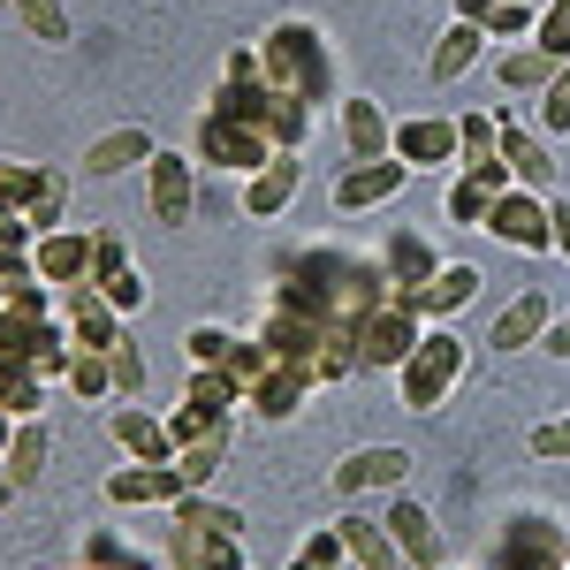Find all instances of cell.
Wrapping results in <instances>:
<instances>
[{
    "label": "cell",
    "instance_id": "484cf974",
    "mask_svg": "<svg viewBox=\"0 0 570 570\" xmlns=\"http://www.w3.org/2000/svg\"><path fill=\"white\" fill-rule=\"evenodd\" d=\"M381 266H389V289H426L441 259H434V244H426V228H395Z\"/></svg>",
    "mask_w": 570,
    "mask_h": 570
},
{
    "label": "cell",
    "instance_id": "9a60e30c",
    "mask_svg": "<svg viewBox=\"0 0 570 570\" xmlns=\"http://www.w3.org/2000/svg\"><path fill=\"white\" fill-rule=\"evenodd\" d=\"M31 274H39L46 289H77L91 274V228H46L39 244H31Z\"/></svg>",
    "mask_w": 570,
    "mask_h": 570
},
{
    "label": "cell",
    "instance_id": "83f0119b",
    "mask_svg": "<svg viewBox=\"0 0 570 570\" xmlns=\"http://www.w3.org/2000/svg\"><path fill=\"white\" fill-rule=\"evenodd\" d=\"M510 190H518V183H510ZM494 198H502V190H494L487 176H464V168H449V190H441V206H449V220H456V228H480V236H487V214H494Z\"/></svg>",
    "mask_w": 570,
    "mask_h": 570
},
{
    "label": "cell",
    "instance_id": "c3c4849f",
    "mask_svg": "<svg viewBox=\"0 0 570 570\" xmlns=\"http://www.w3.org/2000/svg\"><path fill=\"white\" fill-rule=\"evenodd\" d=\"M16 426H23V419H8V411H0V456H8V441H16Z\"/></svg>",
    "mask_w": 570,
    "mask_h": 570
},
{
    "label": "cell",
    "instance_id": "d6986e66",
    "mask_svg": "<svg viewBox=\"0 0 570 570\" xmlns=\"http://www.w3.org/2000/svg\"><path fill=\"white\" fill-rule=\"evenodd\" d=\"M305 190V153H274L259 176H244V214L252 220H274L289 214V198Z\"/></svg>",
    "mask_w": 570,
    "mask_h": 570
},
{
    "label": "cell",
    "instance_id": "44dd1931",
    "mask_svg": "<svg viewBox=\"0 0 570 570\" xmlns=\"http://www.w3.org/2000/svg\"><path fill=\"white\" fill-rule=\"evenodd\" d=\"M61 320H69V335H77V351H115L122 343V312L107 305L99 289H61Z\"/></svg>",
    "mask_w": 570,
    "mask_h": 570
},
{
    "label": "cell",
    "instance_id": "f907efd6",
    "mask_svg": "<svg viewBox=\"0 0 570 570\" xmlns=\"http://www.w3.org/2000/svg\"><path fill=\"white\" fill-rule=\"evenodd\" d=\"M153 570H160V563H153Z\"/></svg>",
    "mask_w": 570,
    "mask_h": 570
},
{
    "label": "cell",
    "instance_id": "7bdbcfd3",
    "mask_svg": "<svg viewBox=\"0 0 570 570\" xmlns=\"http://www.w3.org/2000/svg\"><path fill=\"white\" fill-rule=\"evenodd\" d=\"M176 518H183V525H198V532H244V518H236V510H220V502H206V494H183Z\"/></svg>",
    "mask_w": 570,
    "mask_h": 570
},
{
    "label": "cell",
    "instance_id": "ffe728a7",
    "mask_svg": "<svg viewBox=\"0 0 570 570\" xmlns=\"http://www.w3.org/2000/svg\"><path fill=\"white\" fill-rule=\"evenodd\" d=\"M312 389H320V381H312V365H297V357H274V365L259 373V389L244 395V403H252L259 419H274V426H282V419H297V411H305Z\"/></svg>",
    "mask_w": 570,
    "mask_h": 570
},
{
    "label": "cell",
    "instance_id": "ee69618b",
    "mask_svg": "<svg viewBox=\"0 0 570 570\" xmlns=\"http://www.w3.org/2000/svg\"><path fill=\"white\" fill-rule=\"evenodd\" d=\"M525 449L540 456V464H556V456H570V411H563V419H540V426L525 434Z\"/></svg>",
    "mask_w": 570,
    "mask_h": 570
},
{
    "label": "cell",
    "instance_id": "f35d334b",
    "mask_svg": "<svg viewBox=\"0 0 570 570\" xmlns=\"http://www.w3.org/2000/svg\"><path fill=\"white\" fill-rule=\"evenodd\" d=\"M532 46L570 61V0H540V23H532Z\"/></svg>",
    "mask_w": 570,
    "mask_h": 570
},
{
    "label": "cell",
    "instance_id": "4fadbf2b",
    "mask_svg": "<svg viewBox=\"0 0 570 570\" xmlns=\"http://www.w3.org/2000/svg\"><path fill=\"white\" fill-rule=\"evenodd\" d=\"M403 183H411V168L403 160H357V168H343L335 176V214H373V206H389V198H403Z\"/></svg>",
    "mask_w": 570,
    "mask_h": 570
},
{
    "label": "cell",
    "instance_id": "e575fe53",
    "mask_svg": "<svg viewBox=\"0 0 570 570\" xmlns=\"http://www.w3.org/2000/svg\"><path fill=\"white\" fill-rule=\"evenodd\" d=\"M8 8H16V23H23L39 46H69V31H77L61 0H8Z\"/></svg>",
    "mask_w": 570,
    "mask_h": 570
},
{
    "label": "cell",
    "instance_id": "7a4b0ae2",
    "mask_svg": "<svg viewBox=\"0 0 570 570\" xmlns=\"http://www.w3.org/2000/svg\"><path fill=\"white\" fill-rule=\"evenodd\" d=\"M259 69L274 91H289V99H305V107H327V91H335V46L320 23L305 16H289V23H274L259 39Z\"/></svg>",
    "mask_w": 570,
    "mask_h": 570
},
{
    "label": "cell",
    "instance_id": "f6af8a7d",
    "mask_svg": "<svg viewBox=\"0 0 570 570\" xmlns=\"http://www.w3.org/2000/svg\"><path fill=\"white\" fill-rule=\"evenodd\" d=\"M228 343H236L228 327H190V335H183V357H190V365H220Z\"/></svg>",
    "mask_w": 570,
    "mask_h": 570
},
{
    "label": "cell",
    "instance_id": "52a82bcc",
    "mask_svg": "<svg viewBox=\"0 0 570 570\" xmlns=\"http://www.w3.org/2000/svg\"><path fill=\"white\" fill-rule=\"evenodd\" d=\"M85 289H99L122 320L153 305V282H145V266L130 259V244H122L115 228H91V274H85Z\"/></svg>",
    "mask_w": 570,
    "mask_h": 570
},
{
    "label": "cell",
    "instance_id": "d6a6232c",
    "mask_svg": "<svg viewBox=\"0 0 570 570\" xmlns=\"http://www.w3.org/2000/svg\"><path fill=\"white\" fill-rule=\"evenodd\" d=\"M85 570H153V556L130 548L115 525H85Z\"/></svg>",
    "mask_w": 570,
    "mask_h": 570
},
{
    "label": "cell",
    "instance_id": "ab89813d",
    "mask_svg": "<svg viewBox=\"0 0 570 570\" xmlns=\"http://www.w3.org/2000/svg\"><path fill=\"white\" fill-rule=\"evenodd\" d=\"M343 563H351V556H343V532L327 525V532H305V548H297L282 570H343Z\"/></svg>",
    "mask_w": 570,
    "mask_h": 570
},
{
    "label": "cell",
    "instance_id": "5b68a950",
    "mask_svg": "<svg viewBox=\"0 0 570 570\" xmlns=\"http://www.w3.org/2000/svg\"><path fill=\"white\" fill-rule=\"evenodd\" d=\"M487 570H570V532L548 510H518L510 525L494 532Z\"/></svg>",
    "mask_w": 570,
    "mask_h": 570
},
{
    "label": "cell",
    "instance_id": "681fc988",
    "mask_svg": "<svg viewBox=\"0 0 570 570\" xmlns=\"http://www.w3.org/2000/svg\"><path fill=\"white\" fill-rule=\"evenodd\" d=\"M16 494H23V487L8 480V464H0V510H8V502H16Z\"/></svg>",
    "mask_w": 570,
    "mask_h": 570
},
{
    "label": "cell",
    "instance_id": "bcb514c9",
    "mask_svg": "<svg viewBox=\"0 0 570 570\" xmlns=\"http://www.w3.org/2000/svg\"><path fill=\"white\" fill-rule=\"evenodd\" d=\"M548 236H556V252L570 259V198H548Z\"/></svg>",
    "mask_w": 570,
    "mask_h": 570
},
{
    "label": "cell",
    "instance_id": "30bf717a",
    "mask_svg": "<svg viewBox=\"0 0 570 570\" xmlns=\"http://www.w3.org/2000/svg\"><path fill=\"white\" fill-rule=\"evenodd\" d=\"M487 236L510 244V252H525V259L556 252V236H548V198H540V190H502L494 214H487Z\"/></svg>",
    "mask_w": 570,
    "mask_h": 570
},
{
    "label": "cell",
    "instance_id": "5bb4252c",
    "mask_svg": "<svg viewBox=\"0 0 570 570\" xmlns=\"http://www.w3.org/2000/svg\"><path fill=\"white\" fill-rule=\"evenodd\" d=\"M107 434H115V449H122L130 464H176V434H168V419L145 411V403L107 411Z\"/></svg>",
    "mask_w": 570,
    "mask_h": 570
},
{
    "label": "cell",
    "instance_id": "cb8c5ba5",
    "mask_svg": "<svg viewBox=\"0 0 570 570\" xmlns=\"http://www.w3.org/2000/svg\"><path fill=\"white\" fill-rule=\"evenodd\" d=\"M389 540L403 548V563H419V570H441L449 563V548H441V532H434V510H419V502H389Z\"/></svg>",
    "mask_w": 570,
    "mask_h": 570
},
{
    "label": "cell",
    "instance_id": "d590c367",
    "mask_svg": "<svg viewBox=\"0 0 570 570\" xmlns=\"http://www.w3.org/2000/svg\"><path fill=\"white\" fill-rule=\"evenodd\" d=\"M266 365H274V351H266L259 335H236V343H228V357H220V373H228V381H236L244 395L259 389V373H266Z\"/></svg>",
    "mask_w": 570,
    "mask_h": 570
},
{
    "label": "cell",
    "instance_id": "f1b7e54d",
    "mask_svg": "<svg viewBox=\"0 0 570 570\" xmlns=\"http://www.w3.org/2000/svg\"><path fill=\"white\" fill-rule=\"evenodd\" d=\"M480 46H487V31L456 16V23H449V31L434 39V53H426V77H434V85H449V77H464V69L480 61Z\"/></svg>",
    "mask_w": 570,
    "mask_h": 570
},
{
    "label": "cell",
    "instance_id": "4dcf8cb0",
    "mask_svg": "<svg viewBox=\"0 0 570 570\" xmlns=\"http://www.w3.org/2000/svg\"><path fill=\"white\" fill-rule=\"evenodd\" d=\"M220 456H228V426H214V434H198V441H183V449H176L183 487H190V494H206V487H214V472H220Z\"/></svg>",
    "mask_w": 570,
    "mask_h": 570
},
{
    "label": "cell",
    "instance_id": "8992f818",
    "mask_svg": "<svg viewBox=\"0 0 570 570\" xmlns=\"http://www.w3.org/2000/svg\"><path fill=\"white\" fill-rule=\"evenodd\" d=\"M190 160H198V168H220V176H259L266 160H274V145H266L252 122H236V115L206 107V115H198V145H190Z\"/></svg>",
    "mask_w": 570,
    "mask_h": 570
},
{
    "label": "cell",
    "instance_id": "603a6c76",
    "mask_svg": "<svg viewBox=\"0 0 570 570\" xmlns=\"http://www.w3.org/2000/svg\"><path fill=\"white\" fill-rule=\"evenodd\" d=\"M480 289H487V274H480L472 259H449V266H434V282L419 289V312H426V327H449V320H456V312L472 305Z\"/></svg>",
    "mask_w": 570,
    "mask_h": 570
},
{
    "label": "cell",
    "instance_id": "836d02e7",
    "mask_svg": "<svg viewBox=\"0 0 570 570\" xmlns=\"http://www.w3.org/2000/svg\"><path fill=\"white\" fill-rule=\"evenodd\" d=\"M39 403H46V381L31 365H8V357H0V411H8V419H39Z\"/></svg>",
    "mask_w": 570,
    "mask_h": 570
},
{
    "label": "cell",
    "instance_id": "ac0fdd59",
    "mask_svg": "<svg viewBox=\"0 0 570 570\" xmlns=\"http://www.w3.org/2000/svg\"><path fill=\"white\" fill-rule=\"evenodd\" d=\"M335 122H343V153L357 160H389V137H395V115L381 107V99H365V91H351L343 107H335Z\"/></svg>",
    "mask_w": 570,
    "mask_h": 570
},
{
    "label": "cell",
    "instance_id": "b9f144b4",
    "mask_svg": "<svg viewBox=\"0 0 570 570\" xmlns=\"http://www.w3.org/2000/svg\"><path fill=\"white\" fill-rule=\"evenodd\" d=\"M540 137H570V61L556 69V85L540 91Z\"/></svg>",
    "mask_w": 570,
    "mask_h": 570
},
{
    "label": "cell",
    "instance_id": "3957f363",
    "mask_svg": "<svg viewBox=\"0 0 570 570\" xmlns=\"http://www.w3.org/2000/svg\"><path fill=\"white\" fill-rule=\"evenodd\" d=\"M464 373H472V343H464L456 327H426V335H419V351L395 365V395H403V411H411V419H434L441 403L456 395Z\"/></svg>",
    "mask_w": 570,
    "mask_h": 570
},
{
    "label": "cell",
    "instance_id": "f546056e",
    "mask_svg": "<svg viewBox=\"0 0 570 570\" xmlns=\"http://www.w3.org/2000/svg\"><path fill=\"white\" fill-rule=\"evenodd\" d=\"M556 69H563V61H556V53H540V46H510V53H502V61H494V77H502V91H548L556 85Z\"/></svg>",
    "mask_w": 570,
    "mask_h": 570
},
{
    "label": "cell",
    "instance_id": "60d3db41",
    "mask_svg": "<svg viewBox=\"0 0 570 570\" xmlns=\"http://www.w3.org/2000/svg\"><path fill=\"white\" fill-rule=\"evenodd\" d=\"M69 389L85 395V403H99V395H115V373H107V351H77V365H69Z\"/></svg>",
    "mask_w": 570,
    "mask_h": 570
},
{
    "label": "cell",
    "instance_id": "6da1fadb",
    "mask_svg": "<svg viewBox=\"0 0 570 570\" xmlns=\"http://www.w3.org/2000/svg\"><path fill=\"white\" fill-rule=\"evenodd\" d=\"M206 107L236 115V122H252L274 153H305V137H312V107L266 85L259 46H236V53H228V69H220V85H214V99H206Z\"/></svg>",
    "mask_w": 570,
    "mask_h": 570
},
{
    "label": "cell",
    "instance_id": "1f68e13d",
    "mask_svg": "<svg viewBox=\"0 0 570 570\" xmlns=\"http://www.w3.org/2000/svg\"><path fill=\"white\" fill-rule=\"evenodd\" d=\"M46 449H53L46 419H23V426H16V441H8V456H0V464H8V480H16V487H31V480L46 472Z\"/></svg>",
    "mask_w": 570,
    "mask_h": 570
},
{
    "label": "cell",
    "instance_id": "74e56055",
    "mask_svg": "<svg viewBox=\"0 0 570 570\" xmlns=\"http://www.w3.org/2000/svg\"><path fill=\"white\" fill-rule=\"evenodd\" d=\"M494 160V115H456V168H487Z\"/></svg>",
    "mask_w": 570,
    "mask_h": 570
},
{
    "label": "cell",
    "instance_id": "8d00e7d4",
    "mask_svg": "<svg viewBox=\"0 0 570 570\" xmlns=\"http://www.w3.org/2000/svg\"><path fill=\"white\" fill-rule=\"evenodd\" d=\"M107 373H115V403H145V351H137L130 335L107 351Z\"/></svg>",
    "mask_w": 570,
    "mask_h": 570
},
{
    "label": "cell",
    "instance_id": "8fae6325",
    "mask_svg": "<svg viewBox=\"0 0 570 570\" xmlns=\"http://www.w3.org/2000/svg\"><path fill=\"white\" fill-rule=\"evenodd\" d=\"M494 153H502V168H510V183L518 190H540L548 198V183H556V160H548V137L540 130H525L510 107L494 115Z\"/></svg>",
    "mask_w": 570,
    "mask_h": 570
},
{
    "label": "cell",
    "instance_id": "e0dca14e",
    "mask_svg": "<svg viewBox=\"0 0 570 570\" xmlns=\"http://www.w3.org/2000/svg\"><path fill=\"white\" fill-rule=\"evenodd\" d=\"M168 570H252L236 532H198V525H168Z\"/></svg>",
    "mask_w": 570,
    "mask_h": 570
},
{
    "label": "cell",
    "instance_id": "2e32d148",
    "mask_svg": "<svg viewBox=\"0 0 570 570\" xmlns=\"http://www.w3.org/2000/svg\"><path fill=\"white\" fill-rule=\"evenodd\" d=\"M403 472H411V449H395V441H381V449H351V456L335 464V494H395Z\"/></svg>",
    "mask_w": 570,
    "mask_h": 570
},
{
    "label": "cell",
    "instance_id": "277c9868",
    "mask_svg": "<svg viewBox=\"0 0 570 570\" xmlns=\"http://www.w3.org/2000/svg\"><path fill=\"white\" fill-rule=\"evenodd\" d=\"M419 335H426L419 289H389L381 305L357 320V373H395L403 357L419 351Z\"/></svg>",
    "mask_w": 570,
    "mask_h": 570
},
{
    "label": "cell",
    "instance_id": "ba28073f",
    "mask_svg": "<svg viewBox=\"0 0 570 570\" xmlns=\"http://www.w3.org/2000/svg\"><path fill=\"white\" fill-rule=\"evenodd\" d=\"M145 198H153V220L160 228H190V214H198V160L160 145L153 168H145Z\"/></svg>",
    "mask_w": 570,
    "mask_h": 570
},
{
    "label": "cell",
    "instance_id": "d4e9b609",
    "mask_svg": "<svg viewBox=\"0 0 570 570\" xmlns=\"http://www.w3.org/2000/svg\"><path fill=\"white\" fill-rule=\"evenodd\" d=\"M153 137L145 130H107V137H91L85 145V176H130V168H153Z\"/></svg>",
    "mask_w": 570,
    "mask_h": 570
},
{
    "label": "cell",
    "instance_id": "7dc6e473",
    "mask_svg": "<svg viewBox=\"0 0 570 570\" xmlns=\"http://www.w3.org/2000/svg\"><path fill=\"white\" fill-rule=\"evenodd\" d=\"M540 351H548V357H570V312H556V320H548V335H540Z\"/></svg>",
    "mask_w": 570,
    "mask_h": 570
},
{
    "label": "cell",
    "instance_id": "7402d4cb",
    "mask_svg": "<svg viewBox=\"0 0 570 570\" xmlns=\"http://www.w3.org/2000/svg\"><path fill=\"white\" fill-rule=\"evenodd\" d=\"M548 320H556V297L548 289H518L510 305L494 312V351H540V335H548Z\"/></svg>",
    "mask_w": 570,
    "mask_h": 570
},
{
    "label": "cell",
    "instance_id": "9c48e42d",
    "mask_svg": "<svg viewBox=\"0 0 570 570\" xmlns=\"http://www.w3.org/2000/svg\"><path fill=\"white\" fill-rule=\"evenodd\" d=\"M389 153L419 176V168H456V115H395V137H389Z\"/></svg>",
    "mask_w": 570,
    "mask_h": 570
},
{
    "label": "cell",
    "instance_id": "7c38bea8",
    "mask_svg": "<svg viewBox=\"0 0 570 570\" xmlns=\"http://www.w3.org/2000/svg\"><path fill=\"white\" fill-rule=\"evenodd\" d=\"M183 494H190V487H183L176 464H130V456H122V472H107V502H115V510H176Z\"/></svg>",
    "mask_w": 570,
    "mask_h": 570
},
{
    "label": "cell",
    "instance_id": "4316f807",
    "mask_svg": "<svg viewBox=\"0 0 570 570\" xmlns=\"http://www.w3.org/2000/svg\"><path fill=\"white\" fill-rule=\"evenodd\" d=\"M335 532H343V556H351L357 570H395L403 563V548H395L389 540V525H381V518H335Z\"/></svg>",
    "mask_w": 570,
    "mask_h": 570
}]
</instances>
